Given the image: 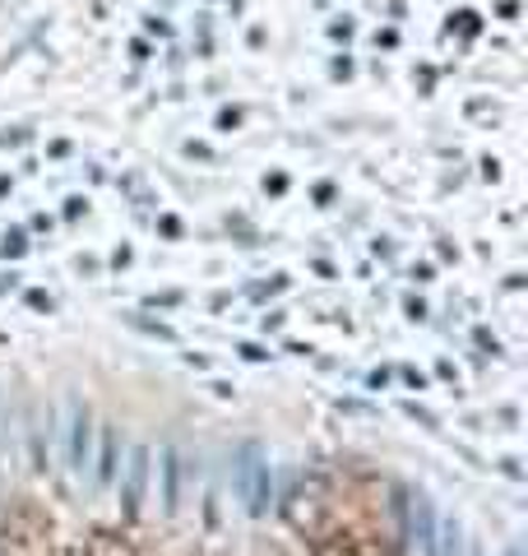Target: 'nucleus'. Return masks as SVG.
<instances>
[{
	"instance_id": "obj_1",
	"label": "nucleus",
	"mask_w": 528,
	"mask_h": 556,
	"mask_svg": "<svg viewBox=\"0 0 528 556\" xmlns=\"http://www.w3.org/2000/svg\"><path fill=\"white\" fill-rule=\"evenodd\" d=\"M288 525L311 556H399L403 506L394 486L357 468H329L297 486Z\"/></svg>"
},
{
	"instance_id": "obj_2",
	"label": "nucleus",
	"mask_w": 528,
	"mask_h": 556,
	"mask_svg": "<svg viewBox=\"0 0 528 556\" xmlns=\"http://www.w3.org/2000/svg\"><path fill=\"white\" fill-rule=\"evenodd\" d=\"M0 556H51V519L33 501H20L5 515V525H0Z\"/></svg>"
},
{
	"instance_id": "obj_3",
	"label": "nucleus",
	"mask_w": 528,
	"mask_h": 556,
	"mask_svg": "<svg viewBox=\"0 0 528 556\" xmlns=\"http://www.w3.org/2000/svg\"><path fill=\"white\" fill-rule=\"evenodd\" d=\"M88 556H130V547L121 543L116 533H98V543H93V552H88Z\"/></svg>"
}]
</instances>
